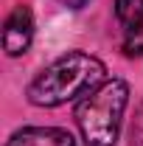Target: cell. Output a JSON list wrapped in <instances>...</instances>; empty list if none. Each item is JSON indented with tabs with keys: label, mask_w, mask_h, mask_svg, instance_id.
I'll list each match as a JSON object with an SVG mask.
<instances>
[{
	"label": "cell",
	"mask_w": 143,
	"mask_h": 146,
	"mask_svg": "<svg viewBox=\"0 0 143 146\" xmlns=\"http://www.w3.org/2000/svg\"><path fill=\"white\" fill-rule=\"evenodd\" d=\"M104 62L81 51L59 56L28 84V101L36 107H59L70 98L87 96L104 79Z\"/></svg>",
	"instance_id": "1"
},
{
	"label": "cell",
	"mask_w": 143,
	"mask_h": 146,
	"mask_svg": "<svg viewBox=\"0 0 143 146\" xmlns=\"http://www.w3.org/2000/svg\"><path fill=\"white\" fill-rule=\"evenodd\" d=\"M126 104H129V87L121 79L101 82L79 101L76 124L87 146H115Z\"/></svg>",
	"instance_id": "2"
},
{
	"label": "cell",
	"mask_w": 143,
	"mask_h": 146,
	"mask_svg": "<svg viewBox=\"0 0 143 146\" xmlns=\"http://www.w3.org/2000/svg\"><path fill=\"white\" fill-rule=\"evenodd\" d=\"M121 23V45L129 56L143 54V0H115Z\"/></svg>",
	"instance_id": "3"
},
{
	"label": "cell",
	"mask_w": 143,
	"mask_h": 146,
	"mask_svg": "<svg viewBox=\"0 0 143 146\" xmlns=\"http://www.w3.org/2000/svg\"><path fill=\"white\" fill-rule=\"evenodd\" d=\"M31 39H34V14L28 6H17L3 28V51L9 56H20L28 51Z\"/></svg>",
	"instance_id": "4"
},
{
	"label": "cell",
	"mask_w": 143,
	"mask_h": 146,
	"mask_svg": "<svg viewBox=\"0 0 143 146\" xmlns=\"http://www.w3.org/2000/svg\"><path fill=\"white\" fill-rule=\"evenodd\" d=\"M6 146H76L70 132L56 127H25L14 132Z\"/></svg>",
	"instance_id": "5"
},
{
	"label": "cell",
	"mask_w": 143,
	"mask_h": 146,
	"mask_svg": "<svg viewBox=\"0 0 143 146\" xmlns=\"http://www.w3.org/2000/svg\"><path fill=\"white\" fill-rule=\"evenodd\" d=\"M129 138H132V146H143V104L135 110V118H132Z\"/></svg>",
	"instance_id": "6"
}]
</instances>
